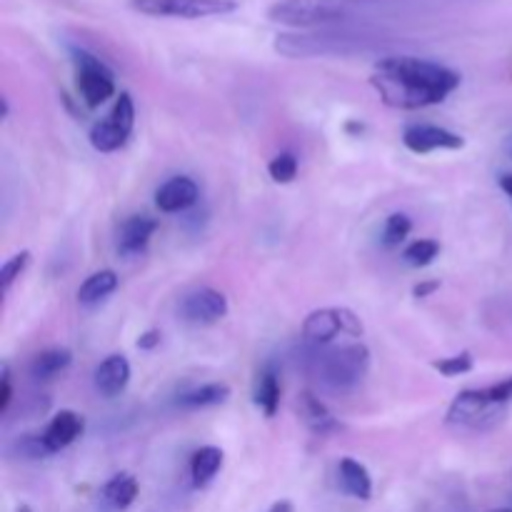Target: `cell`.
Instances as JSON below:
<instances>
[{"mask_svg": "<svg viewBox=\"0 0 512 512\" xmlns=\"http://www.w3.org/2000/svg\"><path fill=\"white\" fill-rule=\"evenodd\" d=\"M503 410L505 408H498V405H493L485 398L483 388L463 390V393L455 395V400L450 403L445 423L455 425V428L485 430L493 428L498 420H503Z\"/></svg>", "mask_w": 512, "mask_h": 512, "instance_id": "obj_8", "label": "cell"}, {"mask_svg": "<svg viewBox=\"0 0 512 512\" xmlns=\"http://www.w3.org/2000/svg\"><path fill=\"white\" fill-rule=\"evenodd\" d=\"M130 135L125 130H120L118 125L113 123L110 118L100 120V123L93 125L90 130V145L100 153H113V150H120L125 143H128Z\"/></svg>", "mask_w": 512, "mask_h": 512, "instance_id": "obj_23", "label": "cell"}, {"mask_svg": "<svg viewBox=\"0 0 512 512\" xmlns=\"http://www.w3.org/2000/svg\"><path fill=\"white\" fill-rule=\"evenodd\" d=\"M410 230H413V220H410L408 215L405 213L388 215V220H385V230H383V243L388 245V248H398L400 243H405Z\"/></svg>", "mask_w": 512, "mask_h": 512, "instance_id": "obj_25", "label": "cell"}, {"mask_svg": "<svg viewBox=\"0 0 512 512\" xmlns=\"http://www.w3.org/2000/svg\"><path fill=\"white\" fill-rule=\"evenodd\" d=\"M138 498V480L130 473H118L103 488V500L113 510H128Z\"/></svg>", "mask_w": 512, "mask_h": 512, "instance_id": "obj_19", "label": "cell"}, {"mask_svg": "<svg viewBox=\"0 0 512 512\" xmlns=\"http://www.w3.org/2000/svg\"><path fill=\"white\" fill-rule=\"evenodd\" d=\"M370 85L378 90L380 100L398 110H420L438 105L455 93L460 75L448 65L413 55H390L375 65Z\"/></svg>", "mask_w": 512, "mask_h": 512, "instance_id": "obj_1", "label": "cell"}, {"mask_svg": "<svg viewBox=\"0 0 512 512\" xmlns=\"http://www.w3.org/2000/svg\"><path fill=\"white\" fill-rule=\"evenodd\" d=\"M83 430V415H78L75 410H60V413L53 415V420H50L48 428H45V433L40 435V438H43L45 450H48L50 455H55L60 453V450L68 448V445H73L75 440L83 435Z\"/></svg>", "mask_w": 512, "mask_h": 512, "instance_id": "obj_12", "label": "cell"}, {"mask_svg": "<svg viewBox=\"0 0 512 512\" xmlns=\"http://www.w3.org/2000/svg\"><path fill=\"white\" fill-rule=\"evenodd\" d=\"M158 343H160V333H158V330H150V333H145L143 338L138 340V348L153 350Z\"/></svg>", "mask_w": 512, "mask_h": 512, "instance_id": "obj_32", "label": "cell"}, {"mask_svg": "<svg viewBox=\"0 0 512 512\" xmlns=\"http://www.w3.org/2000/svg\"><path fill=\"white\" fill-rule=\"evenodd\" d=\"M370 370V350L363 343L320 350L310 358V373L333 390H353Z\"/></svg>", "mask_w": 512, "mask_h": 512, "instance_id": "obj_4", "label": "cell"}, {"mask_svg": "<svg viewBox=\"0 0 512 512\" xmlns=\"http://www.w3.org/2000/svg\"><path fill=\"white\" fill-rule=\"evenodd\" d=\"M223 450L215 448V445H205L190 460V478H193L195 488H205L215 480V475L223 468Z\"/></svg>", "mask_w": 512, "mask_h": 512, "instance_id": "obj_18", "label": "cell"}, {"mask_svg": "<svg viewBox=\"0 0 512 512\" xmlns=\"http://www.w3.org/2000/svg\"><path fill=\"white\" fill-rule=\"evenodd\" d=\"M8 113H10V105H8V100L3 98V118H8Z\"/></svg>", "mask_w": 512, "mask_h": 512, "instance_id": "obj_35", "label": "cell"}, {"mask_svg": "<svg viewBox=\"0 0 512 512\" xmlns=\"http://www.w3.org/2000/svg\"><path fill=\"white\" fill-rule=\"evenodd\" d=\"M178 313L190 325H215L228 315V298L215 288H198L183 295Z\"/></svg>", "mask_w": 512, "mask_h": 512, "instance_id": "obj_9", "label": "cell"}, {"mask_svg": "<svg viewBox=\"0 0 512 512\" xmlns=\"http://www.w3.org/2000/svg\"><path fill=\"white\" fill-rule=\"evenodd\" d=\"M355 0H275L268 8V18L278 25L305 30L338 28L360 13Z\"/></svg>", "mask_w": 512, "mask_h": 512, "instance_id": "obj_2", "label": "cell"}, {"mask_svg": "<svg viewBox=\"0 0 512 512\" xmlns=\"http://www.w3.org/2000/svg\"><path fill=\"white\" fill-rule=\"evenodd\" d=\"M28 263H30L28 250H20V253H15L13 258L5 260V265L0 268V288H3V293H8L10 285H13L15 280L25 273Z\"/></svg>", "mask_w": 512, "mask_h": 512, "instance_id": "obj_29", "label": "cell"}, {"mask_svg": "<svg viewBox=\"0 0 512 512\" xmlns=\"http://www.w3.org/2000/svg\"><path fill=\"white\" fill-rule=\"evenodd\" d=\"M500 188H503V193L508 195V198L512 200V173H505V175H500Z\"/></svg>", "mask_w": 512, "mask_h": 512, "instance_id": "obj_33", "label": "cell"}, {"mask_svg": "<svg viewBox=\"0 0 512 512\" xmlns=\"http://www.w3.org/2000/svg\"><path fill=\"white\" fill-rule=\"evenodd\" d=\"M440 288V283L438 280H430V283H420V285H415L413 288V295L415 298H428V295H433L435 290Z\"/></svg>", "mask_w": 512, "mask_h": 512, "instance_id": "obj_31", "label": "cell"}, {"mask_svg": "<svg viewBox=\"0 0 512 512\" xmlns=\"http://www.w3.org/2000/svg\"><path fill=\"white\" fill-rule=\"evenodd\" d=\"M95 390L103 398H118L130 383V363L125 355H108L93 373Z\"/></svg>", "mask_w": 512, "mask_h": 512, "instance_id": "obj_14", "label": "cell"}, {"mask_svg": "<svg viewBox=\"0 0 512 512\" xmlns=\"http://www.w3.org/2000/svg\"><path fill=\"white\" fill-rule=\"evenodd\" d=\"M298 413L300 420L308 425L310 433L320 435V438H328V435L338 433L340 423L335 420V415L325 408V403H320V398H315L310 390H303L298 395Z\"/></svg>", "mask_w": 512, "mask_h": 512, "instance_id": "obj_15", "label": "cell"}, {"mask_svg": "<svg viewBox=\"0 0 512 512\" xmlns=\"http://www.w3.org/2000/svg\"><path fill=\"white\" fill-rule=\"evenodd\" d=\"M298 158L293 153H280L275 155L273 160L268 163V173L275 183L285 185V183H293L298 178Z\"/></svg>", "mask_w": 512, "mask_h": 512, "instance_id": "obj_26", "label": "cell"}, {"mask_svg": "<svg viewBox=\"0 0 512 512\" xmlns=\"http://www.w3.org/2000/svg\"><path fill=\"white\" fill-rule=\"evenodd\" d=\"M375 40L340 28L310 30V33H280L275 50L288 58H318V55H353L373 48Z\"/></svg>", "mask_w": 512, "mask_h": 512, "instance_id": "obj_3", "label": "cell"}, {"mask_svg": "<svg viewBox=\"0 0 512 512\" xmlns=\"http://www.w3.org/2000/svg\"><path fill=\"white\" fill-rule=\"evenodd\" d=\"M363 320L350 308H320L303 320V340L313 348H325L335 338H363Z\"/></svg>", "mask_w": 512, "mask_h": 512, "instance_id": "obj_5", "label": "cell"}, {"mask_svg": "<svg viewBox=\"0 0 512 512\" xmlns=\"http://www.w3.org/2000/svg\"><path fill=\"white\" fill-rule=\"evenodd\" d=\"M230 398V385L225 383H208L200 385V388L190 390V393L180 395L178 398V408L183 410H203V408H213V405L225 403Z\"/></svg>", "mask_w": 512, "mask_h": 512, "instance_id": "obj_20", "label": "cell"}, {"mask_svg": "<svg viewBox=\"0 0 512 512\" xmlns=\"http://www.w3.org/2000/svg\"><path fill=\"white\" fill-rule=\"evenodd\" d=\"M130 8L150 18L200 20L235 13L238 3L235 0H130Z\"/></svg>", "mask_w": 512, "mask_h": 512, "instance_id": "obj_7", "label": "cell"}, {"mask_svg": "<svg viewBox=\"0 0 512 512\" xmlns=\"http://www.w3.org/2000/svg\"><path fill=\"white\" fill-rule=\"evenodd\" d=\"M75 85L88 108H100L108 98L115 95V75L98 55L83 48L73 50Z\"/></svg>", "mask_w": 512, "mask_h": 512, "instance_id": "obj_6", "label": "cell"}, {"mask_svg": "<svg viewBox=\"0 0 512 512\" xmlns=\"http://www.w3.org/2000/svg\"><path fill=\"white\" fill-rule=\"evenodd\" d=\"M440 255V243L438 240H415V243H410L408 248L403 250V258L405 263L413 265V268H428L430 263H435V258Z\"/></svg>", "mask_w": 512, "mask_h": 512, "instance_id": "obj_24", "label": "cell"}, {"mask_svg": "<svg viewBox=\"0 0 512 512\" xmlns=\"http://www.w3.org/2000/svg\"><path fill=\"white\" fill-rule=\"evenodd\" d=\"M490 512H512V508H500V510H490Z\"/></svg>", "mask_w": 512, "mask_h": 512, "instance_id": "obj_36", "label": "cell"}, {"mask_svg": "<svg viewBox=\"0 0 512 512\" xmlns=\"http://www.w3.org/2000/svg\"><path fill=\"white\" fill-rule=\"evenodd\" d=\"M118 288V275L113 270H100L85 278V283L78 288V303L80 305H98L100 300L108 298Z\"/></svg>", "mask_w": 512, "mask_h": 512, "instance_id": "obj_21", "label": "cell"}, {"mask_svg": "<svg viewBox=\"0 0 512 512\" xmlns=\"http://www.w3.org/2000/svg\"><path fill=\"white\" fill-rule=\"evenodd\" d=\"M253 398H255V405L265 413V418H275L280 405V380L273 368H265L263 373L258 375Z\"/></svg>", "mask_w": 512, "mask_h": 512, "instance_id": "obj_22", "label": "cell"}, {"mask_svg": "<svg viewBox=\"0 0 512 512\" xmlns=\"http://www.w3.org/2000/svg\"><path fill=\"white\" fill-rule=\"evenodd\" d=\"M155 230H158V220L155 218H150V215H130L118 230V253L123 255V258L140 255L148 248Z\"/></svg>", "mask_w": 512, "mask_h": 512, "instance_id": "obj_13", "label": "cell"}, {"mask_svg": "<svg viewBox=\"0 0 512 512\" xmlns=\"http://www.w3.org/2000/svg\"><path fill=\"white\" fill-rule=\"evenodd\" d=\"M405 148L413 150V153L425 155L433 153V150H460L465 148L463 135L453 133L448 128H438V125H408L403 133Z\"/></svg>", "mask_w": 512, "mask_h": 512, "instance_id": "obj_10", "label": "cell"}, {"mask_svg": "<svg viewBox=\"0 0 512 512\" xmlns=\"http://www.w3.org/2000/svg\"><path fill=\"white\" fill-rule=\"evenodd\" d=\"M268 512H295V510H293V505L288 503V500H280V503H275Z\"/></svg>", "mask_w": 512, "mask_h": 512, "instance_id": "obj_34", "label": "cell"}, {"mask_svg": "<svg viewBox=\"0 0 512 512\" xmlns=\"http://www.w3.org/2000/svg\"><path fill=\"white\" fill-rule=\"evenodd\" d=\"M338 478L340 488L350 495V498L358 500H370L373 495V478H370L368 468L363 463L353 458H343L338 465Z\"/></svg>", "mask_w": 512, "mask_h": 512, "instance_id": "obj_16", "label": "cell"}, {"mask_svg": "<svg viewBox=\"0 0 512 512\" xmlns=\"http://www.w3.org/2000/svg\"><path fill=\"white\" fill-rule=\"evenodd\" d=\"M200 198L198 183L188 175H175V178L165 180L158 190H155V205L163 213H185L193 208Z\"/></svg>", "mask_w": 512, "mask_h": 512, "instance_id": "obj_11", "label": "cell"}, {"mask_svg": "<svg viewBox=\"0 0 512 512\" xmlns=\"http://www.w3.org/2000/svg\"><path fill=\"white\" fill-rule=\"evenodd\" d=\"M70 363H73V353L65 348H50V350H43V353L35 355L33 360H30V378L38 380V383H48V380L58 378L60 373H65V370L70 368Z\"/></svg>", "mask_w": 512, "mask_h": 512, "instance_id": "obj_17", "label": "cell"}, {"mask_svg": "<svg viewBox=\"0 0 512 512\" xmlns=\"http://www.w3.org/2000/svg\"><path fill=\"white\" fill-rule=\"evenodd\" d=\"M110 120H113L115 125H118L120 130H125V133H133L135 128V103L133 98H130V93H120L118 100H115L113 110H110L108 115Z\"/></svg>", "mask_w": 512, "mask_h": 512, "instance_id": "obj_27", "label": "cell"}, {"mask_svg": "<svg viewBox=\"0 0 512 512\" xmlns=\"http://www.w3.org/2000/svg\"><path fill=\"white\" fill-rule=\"evenodd\" d=\"M433 368L438 370L440 375H445V378H458V375L470 373V370L475 368V360H473V355H470L468 350H465V353L453 355V358L435 360Z\"/></svg>", "mask_w": 512, "mask_h": 512, "instance_id": "obj_28", "label": "cell"}, {"mask_svg": "<svg viewBox=\"0 0 512 512\" xmlns=\"http://www.w3.org/2000/svg\"><path fill=\"white\" fill-rule=\"evenodd\" d=\"M13 400V385H10V365L3 363V373H0V413H5Z\"/></svg>", "mask_w": 512, "mask_h": 512, "instance_id": "obj_30", "label": "cell"}]
</instances>
